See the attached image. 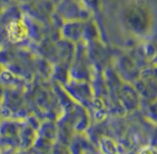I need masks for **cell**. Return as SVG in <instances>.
<instances>
[{"label":"cell","instance_id":"6da1fadb","mask_svg":"<svg viewBox=\"0 0 157 154\" xmlns=\"http://www.w3.org/2000/svg\"><path fill=\"white\" fill-rule=\"evenodd\" d=\"M23 26H21L17 23H13L10 26V35H11V38H14V39H20L22 38L24 34V29Z\"/></svg>","mask_w":157,"mask_h":154}]
</instances>
